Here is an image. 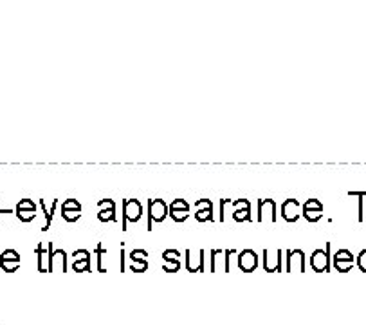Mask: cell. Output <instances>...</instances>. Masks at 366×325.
<instances>
[{
  "mask_svg": "<svg viewBox=\"0 0 366 325\" xmlns=\"http://www.w3.org/2000/svg\"><path fill=\"white\" fill-rule=\"evenodd\" d=\"M78 253L79 260H74V269L76 271H89V262H90V253L87 249H76Z\"/></svg>",
  "mask_w": 366,
  "mask_h": 325,
  "instance_id": "cell-18",
  "label": "cell"
},
{
  "mask_svg": "<svg viewBox=\"0 0 366 325\" xmlns=\"http://www.w3.org/2000/svg\"><path fill=\"white\" fill-rule=\"evenodd\" d=\"M276 222V203L272 199H263L258 203V222Z\"/></svg>",
  "mask_w": 366,
  "mask_h": 325,
  "instance_id": "cell-5",
  "label": "cell"
},
{
  "mask_svg": "<svg viewBox=\"0 0 366 325\" xmlns=\"http://www.w3.org/2000/svg\"><path fill=\"white\" fill-rule=\"evenodd\" d=\"M40 204H42V208H43V204H45V203H43V199H40ZM56 206H58V203L54 201V203H52V206H51V210H49V211L43 208V213H45V219H47V222L43 224L42 231H47L49 230V226H51V220H52V213L56 211Z\"/></svg>",
  "mask_w": 366,
  "mask_h": 325,
  "instance_id": "cell-21",
  "label": "cell"
},
{
  "mask_svg": "<svg viewBox=\"0 0 366 325\" xmlns=\"http://www.w3.org/2000/svg\"><path fill=\"white\" fill-rule=\"evenodd\" d=\"M357 266L361 271L366 273V249H361V253L357 255Z\"/></svg>",
  "mask_w": 366,
  "mask_h": 325,
  "instance_id": "cell-23",
  "label": "cell"
},
{
  "mask_svg": "<svg viewBox=\"0 0 366 325\" xmlns=\"http://www.w3.org/2000/svg\"><path fill=\"white\" fill-rule=\"evenodd\" d=\"M294 260H298L299 262V271H305V253L303 249H293V251H287V269L291 271V268H293V262Z\"/></svg>",
  "mask_w": 366,
  "mask_h": 325,
  "instance_id": "cell-17",
  "label": "cell"
},
{
  "mask_svg": "<svg viewBox=\"0 0 366 325\" xmlns=\"http://www.w3.org/2000/svg\"><path fill=\"white\" fill-rule=\"evenodd\" d=\"M303 217L309 222H316L323 217V204L318 199H307L303 203Z\"/></svg>",
  "mask_w": 366,
  "mask_h": 325,
  "instance_id": "cell-6",
  "label": "cell"
},
{
  "mask_svg": "<svg viewBox=\"0 0 366 325\" xmlns=\"http://www.w3.org/2000/svg\"><path fill=\"white\" fill-rule=\"evenodd\" d=\"M188 213H189V204L186 203L184 199H175L170 204V211L168 215L172 217L175 222H183V220L188 219Z\"/></svg>",
  "mask_w": 366,
  "mask_h": 325,
  "instance_id": "cell-7",
  "label": "cell"
},
{
  "mask_svg": "<svg viewBox=\"0 0 366 325\" xmlns=\"http://www.w3.org/2000/svg\"><path fill=\"white\" fill-rule=\"evenodd\" d=\"M186 266L189 271H199L204 266V249H199L197 255H193L191 249H186Z\"/></svg>",
  "mask_w": 366,
  "mask_h": 325,
  "instance_id": "cell-13",
  "label": "cell"
},
{
  "mask_svg": "<svg viewBox=\"0 0 366 325\" xmlns=\"http://www.w3.org/2000/svg\"><path fill=\"white\" fill-rule=\"evenodd\" d=\"M143 257H148V253L145 251V249H134V251L130 253V260L132 262H136V266H132V271H145V269L148 268L146 264V258Z\"/></svg>",
  "mask_w": 366,
  "mask_h": 325,
  "instance_id": "cell-14",
  "label": "cell"
},
{
  "mask_svg": "<svg viewBox=\"0 0 366 325\" xmlns=\"http://www.w3.org/2000/svg\"><path fill=\"white\" fill-rule=\"evenodd\" d=\"M20 266V253L15 249H5L0 253V268L5 273H13Z\"/></svg>",
  "mask_w": 366,
  "mask_h": 325,
  "instance_id": "cell-3",
  "label": "cell"
},
{
  "mask_svg": "<svg viewBox=\"0 0 366 325\" xmlns=\"http://www.w3.org/2000/svg\"><path fill=\"white\" fill-rule=\"evenodd\" d=\"M177 257H179V251L177 249H166V251L162 253V258L166 260V266H164V271H168V273H172V271H177L179 269V260H177Z\"/></svg>",
  "mask_w": 366,
  "mask_h": 325,
  "instance_id": "cell-15",
  "label": "cell"
},
{
  "mask_svg": "<svg viewBox=\"0 0 366 325\" xmlns=\"http://www.w3.org/2000/svg\"><path fill=\"white\" fill-rule=\"evenodd\" d=\"M299 201L296 199H287L282 206V215L287 222H296L299 219Z\"/></svg>",
  "mask_w": 366,
  "mask_h": 325,
  "instance_id": "cell-9",
  "label": "cell"
},
{
  "mask_svg": "<svg viewBox=\"0 0 366 325\" xmlns=\"http://www.w3.org/2000/svg\"><path fill=\"white\" fill-rule=\"evenodd\" d=\"M334 266H335V269L341 273L350 271L352 266H354V255H352L348 249H339V251L334 255Z\"/></svg>",
  "mask_w": 366,
  "mask_h": 325,
  "instance_id": "cell-8",
  "label": "cell"
},
{
  "mask_svg": "<svg viewBox=\"0 0 366 325\" xmlns=\"http://www.w3.org/2000/svg\"><path fill=\"white\" fill-rule=\"evenodd\" d=\"M81 213V204L76 199H67L62 204V217L67 222H71V213Z\"/></svg>",
  "mask_w": 366,
  "mask_h": 325,
  "instance_id": "cell-16",
  "label": "cell"
},
{
  "mask_svg": "<svg viewBox=\"0 0 366 325\" xmlns=\"http://www.w3.org/2000/svg\"><path fill=\"white\" fill-rule=\"evenodd\" d=\"M238 264H240V268L244 269V271H253V269L258 266V257L256 253L253 251V249H244V251H240V257H238Z\"/></svg>",
  "mask_w": 366,
  "mask_h": 325,
  "instance_id": "cell-12",
  "label": "cell"
},
{
  "mask_svg": "<svg viewBox=\"0 0 366 325\" xmlns=\"http://www.w3.org/2000/svg\"><path fill=\"white\" fill-rule=\"evenodd\" d=\"M197 213L195 219L199 222H206V220H213V203L209 199H199L197 201Z\"/></svg>",
  "mask_w": 366,
  "mask_h": 325,
  "instance_id": "cell-11",
  "label": "cell"
},
{
  "mask_svg": "<svg viewBox=\"0 0 366 325\" xmlns=\"http://www.w3.org/2000/svg\"><path fill=\"white\" fill-rule=\"evenodd\" d=\"M15 211H31V213H37V204H35L31 199H22L20 203L16 204Z\"/></svg>",
  "mask_w": 366,
  "mask_h": 325,
  "instance_id": "cell-20",
  "label": "cell"
},
{
  "mask_svg": "<svg viewBox=\"0 0 366 325\" xmlns=\"http://www.w3.org/2000/svg\"><path fill=\"white\" fill-rule=\"evenodd\" d=\"M330 242H327V249H316L310 257L314 271H327L330 268Z\"/></svg>",
  "mask_w": 366,
  "mask_h": 325,
  "instance_id": "cell-4",
  "label": "cell"
},
{
  "mask_svg": "<svg viewBox=\"0 0 366 325\" xmlns=\"http://www.w3.org/2000/svg\"><path fill=\"white\" fill-rule=\"evenodd\" d=\"M100 206V213H98V219L101 222H110V220H115V203L112 199H101L98 203Z\"/></svg>",
  "mask_w": 366,
  "mask_h": 325,
  "instance_id": "cell-10",
  "label": "cell"
},
{
  "mask_svg": "<svg viewBox=\"0 0 366 325\" xmlns=\"http://www.w3.org/2000/svg\"><path fill=\"white\" fill-rule=\"evenodd\" d=\"M123 213H125V222H123V230H126V222H137L143 215V206L137 199H126L123 203Z\"/></svg>",
  "mask_w": 366,
  "mask_h": 325,
  "instance_id": "cell-2",
  "label": "cell"
},
{
  "mask_svg": "<svg viewBox=\"0 0 366 325\" xmlns=\"http://www.w3.org/2000/svg\"><path fill=\"white\" fill-rule=\"evenodd\" d=\"M15 215L18 217L22 222H31V220H35L37 213H31V211H15Z\"/></svg>",
  "mask_w": 366,
  "mask_h": 325,
  "instance_id": "cell-22",
  "label": "cell"
},
{
  "mask_svg": "<svg viewBox=\"0 0 366 325\" xmlns=\"http://www.w3.org/2000/svg\"><path fill=\"white\" fill-rule=\"evenodd\" d=\"M233 219L236 222H242V220H251V204H246L242 210H236L233 213Z\"/></svg>",
  "mask_w": 366,
  "mask_h": 325,
  "instance_id": "cell-19",
  "label": "cell"
},
{
  "mask_svg": "<svg viewBox=\"0 0 366 325\" xmlns=\"http://www.w3.org/2000/svg\"><path fill=\"white\" fill-rule=\"evenodd\" d=\"M168 215V206L162 199L148 201V230H152V222H162Z\"/></svg>",
  "mask_w": 366,
  "mask_h": 325,
  "instance_id": "cell-1",
  "label": "cell"
}]
</instances>
